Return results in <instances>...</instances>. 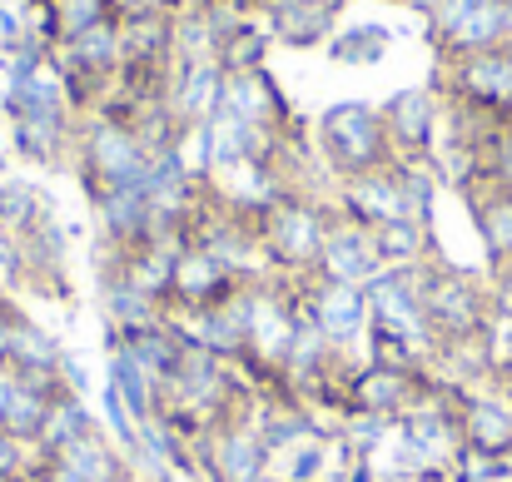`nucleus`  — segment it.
Instances as JSON below:
<instances>
[{"label":"nucleus","instance_id":"f257e3e1","mask_svg":"<svg viewBox=\"0 0 512 482\" xmlns=\"http://www.w3.org/2000/svg\"><path fill=\"white\" fill-rule=\"evenodd\" d=\"M418 289H423V319H428V333H433V363L448 348L478 343L488 333V323H493V284H488V274L458 269V264H448L438 254V259H428L418 269Z\"/></svg>","mask_w":512,"mask_h":482},{"label":"nucleus","instance_id":"f03ea898","mask_svg":"<svg viewBox=\"0 0 512 482\" xmlns=\"http://www.w3.org/2000/svg\"><path fill=\"white\" fill-rule=\"evenodd\" d=\"M314 150L329 169V179H358V174H378L388 164H398L383 110L368 100H334L314 115Z\"/></svg>","mask_w":512,"mask_h":482},{"label":"nucleus","instance_id":"7ed1b4c3","mask_svg":"<svg viewBox=\"0 0 512 482\" xmlns=\"http://www.w3.org/2000/svg\"><path fill=\"white\" fill-rule=\"evenodd\" d=\"M334 219H339L334 194H279V199L269 204V214L259 219V239H264L269 274H284V279L314 274L319 249H324Z\"/></svg>","mask_w":512,"mask_h":482},{"label":"nucleus","instance_id":"20e7f679","mask_svg":"<svg viewBox=\"0 0 512 482\" xmlns=\"http://www.w3.org/2000/svg\"><path fill=\"white\" fill-rule=\"evenodd\" d=\"M418 15L438 65L512 45V0H423Z\"/></svg>","mask_w":512,"mask_h":482},{"label":"nucleus","instance_id":"39448f33","mask_svg":"<svg viewBox=\"0 0 512 482\" xmlns=\"http://www.w3.org/2000/svg\"><path fill=\"white\" fill-rule=\"evenodd\" d=\"M150 150L145 140L125 125V120H110V115H90L80 120V140H75V179L85 189V199H95L100 189H115V184H145L150 179Z\"/></svg>","mask_w":512,"mask_h":482},{"label":"nucleus","instance_id":"423d86ee","mask_svg":"<svg viewBox=\"0 0 512 482\" xmlns=\"http://www.w3.org/2000/svg\"><path fill=\"white\" fill-rule=\"evenodd\" d=\"M294 299H299V314L314 323L339 353H353L358 343H368L373 309H368V294L358 284H339V279H324V274H304V279H294Z\"/></svg>","mask_w":512,"mask_h":482},{"label":"nucleus","instance_id":"0eeeda50","mask_svg":"<svg viewBox=\"0 0 512 482\" xmlns=\"http://www.w3.org/2000/svg\"><path fill=\"white\" fill-rule=\"evenodd\" d=\"M433 90L448 105H463V110L512 115V45L508 50H488V55H468V60L438 65Z\"/></svg>","mask_w":512,"mask_h":482},{"label":"nucleus","instance_id":"6e6552de","mask_svg":"<svg viewBox=\"0 0 512 482\" xmlns=\"http://www.w3.org/2000/svg\"><path fill=\"white\" fill-rule=\"evenodd\" d=\"M438 388V373H413V368H393V363H373V358H353L348 368V413H378L388 423H398L418 398H428Z\"/></svg>","mask_w":512,"mask_h":482},{"label":"nucleus","instance_id":"1a4fd4ad","mask_svg":"<svg viewBox=\"0 0 512 482\" xmlns=\"http://www.w3.org/2000/svg\"><path fill=\"white\" fill-rule=\"evenodd\" d=\"M378 110H383V125H388V140H393V155L398 160L433 164L438 140H443V95L433 85L393 90Z\"/></svg>","mask_w":512,"mask_h":482},{"label":"nucleus","instance_id":"9d476101","mask_svg":"<svg viewBox=\"0 0 512 482\" xmlns=\"http://www.w3.org/2000/svg\"><path fill=\"white\" fill-rule=\"evenodd\" d=\"M254 408H259V403H254ZM254 408L239 413V418H229V423H219L209 438L194 443L204 482H254L269 473V453H264Z\"/></svg>","mask_w":512,"mask_h":482},{"label":"nucleus","instance_id":"9b49d317","mask_svg":"<svg viewBox=\"0 0 512 482\" xmlns=\"http://www.w3.org/2000/svg\"><path fill=\"white\" fill-rule=\"evenodd\" d=\"M418 269H378L363 284V294H368V309H373V328H388V333L408 338L413 348H423L433 358V333H428V319H423Z\"/></svg>","mask_w":512,"mask_h":482},{"label":"nucleus","instance_id":"f8f14e48","mask_svg":"<svg viewBox=\"0 0 512 482\" xmlns=\"http://www.w3.org/2000/svg\"><path fill=\"white\" fill-rule=\"evenodd\" d=\"M249 279H239L229 264H219L209 249H199V244H189V249H179V259H174V294H170V314L179 319H189V314H204V309H219V304H229L239 289H244Z\"/></svg>","mask_w":512,"mask_h":482},{"label":"nucleus","instance_id":"ddd939ff","mask_svg":"<svg viewBox=\"0 0 512 482\" xmlns=\"http://www.w3.org/2000/svg\"><path fill=\"white\" fill-rule=\"evenodd\" d=\"M10 130V155L35 169H70L75 164V140H80V115L75 110H35L5 120Z\"/></svg>","mask_w":512,"mask_h":482},{"label":"nucleus","instance_id":"4468645a","mask_svg":"<svg viewBox=\"0 0 512 482\" xmlns=\"http://www.w3.org/2000/svg\"><path fill=\"white\" fill-rule=\"evenodd\" d=\"M254 15L284 50H324L343 25V5L334 0H254Z\"/></svg>","mask_w":512,"mask_h":482},{"label":"nucleus","instance_id":"2eb2a0df","mask_svg":"<svg viewBox=\"0 0 512 482\" xmlns=\"http://www.w3.org/2000/svg\"><path fill=\"white\" fill-rule=\"evenodd\" d=\"M453 388V408H458V433H463V448L473 453H488V458H512V403L508 393L493 383V388Z\"/></svg>","mask_w":512,"mask_h":482},{"label":"nucleus","instance_id":"dca6fc26","mask_svg":"<svg viewBox=\"0 0 512 482\" xmlns=\"http://www.w3.org/2000/svg\"><path fill=\"white\" fill-rule=\"evenodd\" d=\"M219 110H229L234 120H244V125H259V130H279V135H289V130H299L304 120H299V110H294V100L284 95V85L269 75V65L264 70H244V75H229L224 80V105Z\"/></svg>","mask_w":512,"mask_h":482},{"label":"nucleus","instance_id":"f3484780","mask_svg":"<svg viewBox=\"0 0 512 482\" xmlns=\"http://www.w3.org/2000/svg\"><path fill=\"white\" fill-rule=\"evenodd\" d=\"M85 204L95 214V234H100L105 249H135L155 229V199H150L145 184H115V189H100Z\"/></svg>","mask_w":512,"mask_h":482},{"label":"nucleus","instance_id":"a211bd4d","mask_svg":"<svg viewBox=\"0 0 512 482\" xmlns=\"http://www.w3.org/2000/svg\"><path fill=\"white\" fill-rule=\"evenodd\" d=\"M334 209L343 219L363 224V229H383L403 214V184H398V164L378 169V174H358V179H339L334 184Z\"/></svg>","mask_w":512,"mask_h":482},{"label":"nucleus","instance_id":"6ab92c4d","mask_svg":"<svg viewBox=\"0 0 512 482\" xmlns=\"http://www.w3.org/2000/svg\"><path fill=\"white\" fill-rule=\"evenodd\" d=\"M120 50H125V65H135V70H174V10L125 5V15H120Z\"/></svg>","mask_w":512,"mask_h":482},{"label":"nucleus","instance_id":"aec40b11","mask_svg":"<svg viewBox=\"0 0 512 482\" xmlns=\"http://www.w3.org/2000/svg\"><path fill=\"white\" fill-rule=\"evenodd\" d=\"M383 269V259H378V244H373V229H363V224H353V219H334V229H329V239H324V249H319V264H314V274H324V279H339V284H368L373 274Z\"/></svg>","mask_w":512,"mask_h":482},{"label":"nucleus","instance_id":"412c9836","mask_svg":"<svg viewBox=\"0 0 512 482\" xmlns=\"http://www.w3.org/2000/svg\"><path fill=\"white\" fill-rule=\"evenodd\" d=\"M463 204H468V219L478 229L488 274L512 269V189H498V184H483L478 179V184L463 189Z\"/></svg>","mask_w":512,"mask_h":482},{"label":"nucleus","instance_id":"4be33fe9","mask_svg":"<svg viewBox=\"0 0 512 482\" xmlns=\"http://www.w3.org/2000/svg\"><path fill=\"white\" fill-rule=\"evenodd\" d=\"M120 15H125V0H45V5L25 10V25L55 50V45H65V40L95 30V25L120 20Z\"/></svg>","mask_w":512,"mask_h":482},{"label":"nucleus","instance_id":"5701e85b","mask_svg":"<svg viewBox=\"0 0 512 482\" xmlns=\"http://www.w3.org/2000/svg\"><path fill=\"white\" fill-rule=\"evenodd\" d=\"M224 65L219 60H199V65H174L170 75V110L184 130H199L204 120L219 115L224 105Z\"/></svg>","mask_w":512,"mask_h":482},{"label":"nucleus","instance_id":"b1692460","mask_svg":"<svg viewBox=\"0 0 512 482\" xmlns=\"http://www.w3.org/2000/svg\"><path fill=\"white\" fill-rule=\"evenodd\" d=\"M55 393H65V388H45V383H30V378L0 368V428L35 448L45 433V413H50Z\"/></svg>","mask_w":512,"mask_h":482},{"label":"nucleus","instance_id":"393cba45","mask_svg":"<svg viewBox=\"0 0 512 482\" xmlns=\"http://www.w3.org/2000/svg\"><path fill=\"white\" fill-rule=\"evenodd\" d=\"M50 463H65L75 478L85 482H125L130 478V458H125V448L110 438V428L105 423H95L90 433H80L60 458H50Z\"/></svg>","mask_w":512,"mask_h":482},{"label":"nucleus","instance_id":"a878e982","mask_svg":"<svg viewBox=\"0 0 512 482\" xmlns=\"http://www.w3.org/2000/svg\"><path fill=\"white\" fill-rule=\"evenodd\" d=\"M105 383L125 398V408H130V418L145 428V423H155V418H165V388L140 368V358L135 353H125V348H110V358H105Z\"/></svg>","mask_w":512,"mask_h":482},{"label":"nucleus","instance_id":"bb28decb","mask_svg":"<svg viewBox=\"0 0 512 482\" xmlns=\"http://www.w3.org/2000/svg\"><path fill=\"white\" fill-rule=\"evenodd\" d=\"M100 314H105V328H110V333L170 319L165 304H155L150 294H140L130 279H120V274H110V269H100Z\"/></svg>","mask_w":512,"mask_h":482},{"label":"nucleus","instance_id":"cd10ccee","mask_svg":"<svg viewBox=\"0 0 512 482\" xmlns=\"http://www.w3.org/2000/svg\"><path fill=\"white\" fill-rule=\"evenodd\" d=\"M373 244H378V259L383 269H418L428 259H438V229L433 224H413V219H393L383 229H373Z\"/></svg>","mask_w":512,"mask_h":482},{"label":"nucleus","instance_id":"c85d7f7f","mask_svg":"<svg viewBox=\"0 0 512 482\" xmlns=\"http://www.w3.org/2000/svg\"><path fill=\"white\" fill-rule=\"evenodd\" d=\"M100 418L90 413V403L80 398V393H55L50 398V413H45V433H40V443H35V453H40V463H50V458H60L80 433H90Z\"/></svg>","mask_w":512,"mask_h":482},{"label":"nucleus","instance_id":"c756f323","mask_svg":"<svg viewBox=\"0 0 512 482\" xmlns=\"http://www.w3.org/2000/svg\"><path fill=\"white\" fill-rule=\"evenodd\" d=\"M269 50H274V35H269V25L259 20V15H249L244 25H234L224 40H219V65H224V75H244V70H264L269 65Z\"/></svg>","mask_w":512,"mask_h":482},{"label":"nucleus","instance_id":"7c9ffc66","mask_svg":"<svg viewBox=\"0 0 512 482\" xmlns=\"http://www.w3.org/2000/svg\"><path fill=\"white\" fill-rule=\"evenodd\" d=\"M393 45V30L383 20H363V25H339V35L324 45V55L334 65H378Z\"/></svg>","mask_w":512,"mask_h":482},{"label":"nucleus","instance_id":"2f4dec72","mask_svg":"<svg viewBox=\"0 0 512 482\" xmlns=\"http://www.w3.org/2000/svg\"><path fill=\"white\" fill-rule=\"evenodd\" d=\"M45 214H50V199H45L30 179H15V174L0 179V229H10V234H30Z\"/></svg>","mask_w":512,"mask_h":482},{"label":"nucleus","instance_id":"473e14b6","mask_svg":"<svg viewBox=\"0 0 512 482\" xmlns=\"http://www.w3.org/2000/svg\"><path fill=\"white\" fill-rule=\"evenodd\" d=\"M478 164H483V184H498V189H512V115H503L483 145H478Z\"/></svg>","mask_w":512,"mask_h":482},{"label":"nucleus","instance_id":"72a5a7b5","mask_svg":"<svg viewBox=\"0 0 512 482\" xmlns=\"http://www.w3.org/2000/svg\"><path fill=\"white\" fill-rule=\"evenodd\" d=\"M35 468H40V453H35L25 438H15V433L0 428V482L35 478Z\"/></svg>","mask_w":512,"mask_h":482},{"label":"nucleus","instance_id":"f704fd0d","mask_svg":"<svg viewBox=\"0 0 512 482\" xmlns=\"http://www.w3.org/2000/svg\"><path fill=\"white\" fill-rule=\"evenodd\" d=\"M488 284H493V319L512 323V269H498V274H488Z\"/></svg>","mask_w":512,"mask_h":482},{"label":"nucleus","instance_id":"c9c22d12","mask_svg":"<svg viewBox=\"0 0 512 482\" xmlns=\"http://www.w3.org/2000/svg\"><path fill=\"white\" fill-rule=\"evenodd\" d=\"M60 378H65V388H70V393H80V398L90 393V373L80 368V358H75V353H65V358H60Z\"/></svg>","mask_w":512,"mask_h":482},{"label":"nucleus","instance_id":"e433bc0d","mask_svg":"<svg viewBox=\"0 0 512 482\" xmlns=\"http://www.w3.org/2000/svg\"><path fill=\"white\" fill-rule=\"evenodd\" d=\"M35 482H85V478H75L65 463H40V468H35Z\"/></svg>","mask_w":512,"mask_h":482},{"label":"nucleus","instance_id":"4c0bfd02","mask_svg":"<svg viewBox=\"0 0 512 482\" xmlns=\"http://www.w3.org/2000/svg\"><path fill=\"white\" fill-rule=\"evenodd\" d=\"M498 388H503V393H508V403H512V378H503V383H498Z\"/></svg>","mask_w":512,"mask_h":482},{"label":"nucleus","instance_id":"58836bf2","mask_svg":"<svg viewBox=\"0 0 512 482\" xmlns=\"http://www.w3.org/2000/svg\"><path fill=\"white\" fill-rule=\"evenodd\" d=\"M398 5H413V10H423V0H398Z\"/></svg>","mask_w":512,"mask_h":482},{"label":"nucleus","instance_id":"ea45409f","mask_svg":"<svg viewBox=\"0 0 512 482\" xmlns=\"http://www.w3.org/2000/svg\"><path fill=\"white\" fill-rule=\"evenodd\" d=\"M5 174H10V164H5V155H0V179H5Z\"/></svg>","mask_w":512,"mask_h":482},{"label":"nucleus","instance_id":"a19ab883","mask_svg":"<svg viewBox=\"0 0 512 482\" xmlns=\"http://www.w3.org/2000/svg\"><path fill=\"white\" fill-rule=\"evenodd\" d=\"M254 482H279V478H274V473H264V478H254Z\"/></svg>","mask_w":512,"mask_h":482},{"label":"nucleus","instance_id":"79ce46f5","mask_svg":"<svg viewBox=\"0 0 512 482\" xmlns=\"http://www.w3.org/2000/svg\"><path fill=\"white\" fill-rule=\"evenodd\" d=\"M334 5H348V0H334Z\"/></svg>","mask_w":512,"mask_h":482},{"label":"nucleus","instance_id":"37998d69","mask_svg":"<svg viewBox=\"0 0 512 482\" xmlns=\"http://www.w3.org/2000/svg\"><path fill=\"white\" fill-rule=\"evenodd\" d=\"M0 5H10V0H0Z\"/></svg>","mask_w":512,"mask_h":482},{"label":"nucleus","instance_id":"c03bdc74","mask_svg":"<svg viewBox=\"0 0 512 482\" xmlns=\"http://www.w3.org/2000/svg\"><path fill=\"white\" fill-rule=\"evenodd\" d=\"M249 5H254V0H249Z\"/></svg>","mask_w":512,"mask_h":482}]
</instances>
